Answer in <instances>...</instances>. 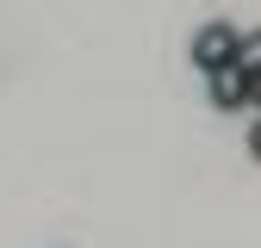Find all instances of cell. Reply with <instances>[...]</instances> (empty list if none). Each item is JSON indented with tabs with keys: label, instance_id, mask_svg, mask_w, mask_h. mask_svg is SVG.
<instances>
[{
	"label": "cell",
	"instance_id": "cell-1",
	"mask_svg": "<svg viewBox=\"0 0 261 248\" xmlns=\"http://www.w3.org/2000/svg\"><path fill=\"white\" fill-rule=\"evenodd\" d=\"M237 50H243V31L230 19H205L199 31H193V69H205V75L237 69Z\"/></svg>",
	"mask_w": 261,
	"mask_h": 248
},
{
	"label": "cell",
	"instance_id": "cell-2",
	"mask_svg": "<svg viewBox=\"0 0 261 248\" xmlns=\"http://www.w3.org/2000/svg\"><path fill=\"white\" fill-rule=\"evenodd\" d=\"M205 100H212L218 112H237V106H249V100H255V87H249L237 69H218V75H205Z\"/></svg>",
	"mask_w": 261,
	"mask_h": 248
},
{
	"label": "cell",
	"instance_id": "cell-3",
	"mask_svg": "<svg viewBox=\"0 0 261 248\" xmlns=\"http://www.w3.org/2000/svg\"><path fill=\"white\" fill-rule=\"evenodd\" d=\"M237 75L255 87L261 81V31H243V50H237Z\"/></svg>",
	"mask_w": 261,
	"mask_h": 248
},
{
	"label": "cell",
	"instance_id": "cell-4",
	"mask_svg": "<svg viewBox=\"0 0 261 248\" xmlns=\"http://www.w3.org/2000/svg\"><path fill=\"white\" fill-rule=\"evenodd\" d=\"M249 155H255V162H261V118L249 124Z\"/></svg>",
	"mask_w": 261,
	"mask_h": 248
}]
</instances>
